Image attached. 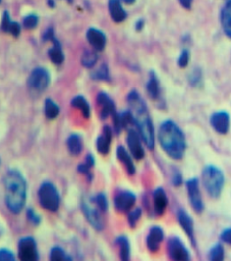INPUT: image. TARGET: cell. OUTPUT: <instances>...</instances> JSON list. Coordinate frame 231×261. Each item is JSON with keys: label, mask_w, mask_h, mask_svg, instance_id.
I'll use <instances>...</instances> for the list:
<instances>
[{"label": "cell", "mask_w": 231, "mask_h": 261, "mask_svg": "<svg viewBox=\"0 0 231 261\" xmlns=\"http://www.w3.org/2000/svg\"><path fill=\"white\" fill-rule=\"evenodd\" d=\"M128 103L131 107L134 125L146 146L152 150L155 147V130L145 101L137 91L133 90L128 95Z\"/></svg>", "instance_id": "1"}, {"label": "cell", "mask_w": 231, "mask_h": 261, "mask_svg": "<svg viewBox=\"0 0 231 261\" xmlns=\"http://www.w3.org/2000/svg\"><path fill=\"white\" fill-rule=\"evenodd\" d=\"M159 143L165 153L172 159L180 160L186 150V140L182 130L171 119L162 122L158 131Z\"/></svg>", "instance_id": "2"}, {"label": "cell", "mask_w": 231, "mask_h": 261, "mask_svg": "<svg viewBox=\"0 0 231 261\" xmlns=\"http://www.w3.org/2000/svg\"><path fill=\"white\" fill-rule=\"evenodd\" d=\"M5 203L14 214L19 213L27 201V182L24 175L16 170L7 172L4 177Z\"/></svg>", "instance_id": "3"}, {"label": "cell", "mask_w": 231, "mask_h": 261, "mask_svg": "<svg viewBox=\"0 0 231 261\" xmlns=\"http://www.w3.org/2000/svg\"><path fill=\"white\" fill-rule=\"evenodd\" d=\"M202 177L208 195L214 199L219 198L225 185V176L223 172L216 166L209 165L203 170Z\"/></svg>", "instance_id": "4"}, {"label": "cell", "mask_w": 231, "mask_h": 261, "mask_svg": "<svg viewBox=\"0 0 231 261\" xmlns=\"http://www.w3.org/2000/svg\"><path fill=\"white\" fill-rule=\"evenodd\" d=\"M39 202L44 209L55 212L58 210L60 205V196L56 187L50 183L45 182L41 185L39 192Z\"/></svg>", "instance_id": "5"}, {"label": "cell", "mask_w": 231, "mask_h": 261, "mask_svg": "<svg viewBox=\"0 0 231 261\" xmlns=\"http://www.w3.org/2000/svg\"><path fill=\"white\" fill-rule=\"evenodd\" d=\"M81 210L85 214L86 218L88 219V222L90 225L97 231H102L104 229V220L101 214V210L99 207L96 205L94 199H87L83 198L81 202Z\"/></svg>", "instance_id": "6"}, {"label": "cell", "mask_w": 231, "mask_h": 261, "mask_svg": "<svg viewBox=\"0 0 231 261\" xmlns=\"http://www.w3.org/2000/svg\"><path fill=\"white\" fill-rule=\"evenodd\" d=\"M50 83V75L44 68H36L28 79V86L31 90L43 92Z\"/></svg>", "instance_id": "7"}, {"label": "cell", "mask_w": 231, "mask_h": 261, "mask_svg": "<svg viewBox=\"0 0 231 261\" xmlns=\"http://www.w3.org/2000/svg\"><path fill=\"white\" fill-rule=\"evenodd\" d=\"M185 186H186L188 199H190V203L193 209L196 212L201 213L204 210V202H203V198H202V194L200 190L199 179L196 177H192L188 180H186Z\"/></svg>", "instance_id": "8"}, {"label": "cell", "mask_w": 231, "mask_h": 261, "mask_svg": "<svg viewBox=\"0 0 231 261\" xmlns=\"http://www.w3.org/2000/svg\"><path fill=\"white\" fill-rule=\"evenodd\" d=\"M18 257L23 261H37L39 259L37 243L32 237H24L18 242Z\"/></svg>", "instance_id": "9"}, {"label": "cell", "mask_w": 231, "mask_h": 261, "mask_svg": "<svg viewBox=\"0 0 231 261\" xmlns=\"http://www.w3.org/2000/svg\"><path fill=\"white\" fill-rule=\"evenodd\" d=\"M168 254L170 258L176 261H188L191 259V254L185 247L182 241L178 237H172L168 241Z\"/></svg>", "instance_id": "10"}, {"label": "cell", "mask_w": 231, "mask_h": 261, "mask_svg": "<svg viewBox=\"0 0 231 261\" xmlns=\"http://www.w3.org/2000/svg\"><path fill=\"white\" fill-rule=\"evenodd\" d=\"M136 195L131 191H121L114 198V207L118 212H129L135 206Z\"/></svg>", "instance_id": "11"}, {"label": "cell", "mask_w": 231, "mask_h": 261, "mask_svg": "<svg viewBox=\"0 0 231 261\" xmlns=\"http://www.w3.org/2000/svg\"><path fill=\"white\" fill-rule=\"evenodd\" d=\"M141 139L142 138H141L139 132L132 130V129L128 131L127 143L129 146V150H130V153L132 154V156L137 160H141L145 156V150L142 146Z\"/></svg>", "instance_id": "12"}, {"label": "cell", "mask_w": 231, "mask_h": 261, "mask_svg": "<svg viewBox=\"0 0 231 261\" xmlns=\"http://www.w3.org/2000/svg\"><path fill=\"white\" fill-rule=\"evenodd\" d=\"M164 237H165V234L161 227L159 226L152 227L146 238L147 248H148V250L152 253L159 251L161 244L164 240Z\"/></svg>", "instance_id": "13"}, {"label": "cell", "mask_w": 231, "mask_h": 261, "mask_svg": "<svg viewBox=\"0 0 231 261\" xmlns=\"http://www.w3.org/2000/svg\"><path fill=\"white\" fill-rule=\"evenodd\" d=\"M210 124L214 131L220 135H225L229 131L230 116L226 111L214 112L210 117Z\"/></svg>", "instance_id": "14"}, {"label": "cell", "mask_w": 231, "mask_h": 261, "mask_svg": "<svg viewBox=\"0 0 231 261\" xmlns=\"http://www.w3.org/2000/svg\"><path fill=\"white\" fill-rule=\"evenodd\" d=\"M177 220L179 226L182 228L183 232L186 234V236L190 238L191 242L196 244V238H195V227H194V220L192 216L188 214L185 210L179 209L177 211Z\"/></svg>", "instance_id": "15"}, {"label": "cell", "mask_w": 231, "mask_h": 261, "mask_svg": "<svg viewBox=\"0 0 231 261\" xmlns=\"http://www.w3.org/2000/svg\"><path fill=\"white\" fill-rule=\"evenodd\" d=\"M97 102L100 106V116L102 119L107 118L109 115L113 114L116 111L114 101L106 93L101 92L100 94H98Z\"/></svg>", "instance_id": "16"}, {"label": "cell", "mask_w": 231, "mask_h": 261, "mask_svg": "<svg viewBox=\"0 0 231 261\" xmlns=\"http://www.w3.org/2000/svg\"><path fill=\"white\" fill-rule=\"evenodd\" d=\"M112 137H113L112 129L109 126H105L103 129V133L98 137L96 142L98 152H100L103 155H106L109 153L112 143Z\"/></svg>", "instance_id": "17"}, {"label": "cell", "mask_w": 231, "mask_h": 261, "mask_svg": "<svg viewBox=\"0 0 231 261\" xmlns=\"http://www.w3.org/2000/svg\"><path fill=\"white\" fill-rule=\"evenodd\" d=\"M87 39L89 43L92 45V47L97 51L104 50L105 46H106L107 39L105 34L95 28H91L87 32Z\"/></svg>", "instance_id": "18"}, {"label": "cell", "mask_w": 231, "mask_h": 261, "mask_svg": "<svg viewBox=\"0 0 231 261\" xmlns=\"http://www.w3.org/2000/svg\"><path fill=\"white\" fill-rule=\"evenodd\" d=\"M153 206L157 215H163L168 206V197L164 189L157 188L153 193Z\"/></svg>", "instance_id": "19"}, {"label": "cell", "mask_w": 231, "mask_h": 261, "mask_svg": "<svg viewBox=\"0 0 231 261\" xmlns=\"http://www.w3.org/2000/svg\"><path fill=\"white\" fill-rule=\"evenodd\" d=\"M146 90L152 100H159L161 98V85L159 78L155 72H150L148 81L146 84Z\"/></svg>", "instance_id": "20"}, {"label": "cell", "mask_w": 231, "mask_h": 261, "mask_svg": "<svg viewBox=\"0 0 231 261\" xmlns=\"http://www.w3.org/2000/svg\"><path fill=\"white\" fill-rule=\"evenodd\" d=\"M116 156L119 162L124 166L128 174L130 175H134L136 174V166L133 162L131 153L123 146H118L116 149Z\"/></svg>", "instance_id": "21"}, {"label": "cell", "mask_w": 231, "mask_h": 261, "mask_svg": "<svg viewBox=\"0 0 231 261\" xmlns=\"http://www.w3.org/2000/svg\"><path fill=\"white\" fill-rule=\"evenodd\" d=\"M108 7L111 18L115 23H121L125 21V18H127L128 15L125 10L122 8L119 0H109Z\"/></svg>", "instance_id": "22"}, {"label": "cell", "mask_w": 231, "mask_h": 261, "mask_svg": "<svg viewBox=\"0 0 231 261\" xmlns=\"http://www.w3.org/2000/svg\"><path fill=\"white\" fill-rule=\"evenodd\" d=\"M220 18L225 35L231 38V0H228L225 5L223 6L221 10Z\"/></svg>", "instance_id": "23"}, {"label": "cell", "mask_w": 231, "mask_h": 261, "mask_svg": "<svg viewBox=\"0 0 231 261\" xmlns=\"http://www.w3.org/2000/svg\"><path fill=\"white\" fill-rule=\"evenodd\" d=\"M51 42L53 43V46L48 51L49 58L51 59V62L54 65H57V66L61 65L65 60V54H64V51H62L61 45L55 37L51 39Z\"/></svg>", "instance_id": "24"}, {"label": "cell", "mask_w": 231, "mask_h": 261, "mask_svg": "<svg viewBox=\"0 0 231 261\" xmlns=\"http://www.w3.org/2000/svg\"><path fill=\"white\" fill-rule=\"evenodd\" d=\"M115 244L118 247L120 259L123 261H129L131 258V245L129 239L125 236H118L115 239Z\"/></svg>", "instance_id": "25"}, {"label": "cell", "mask_w": 231, "mask_h": 261, "mask_svg": "<svg viewBox=\"0 0 231 261\" xmlns=\"http://www.w3.org/2000/svg\"><path fill=\"white\" fill-rule=\"evenodd\" d=\"M72 106L78 109L81 114L85 116L86 118H89L91 116V106L89 102L86 100V98L83 96H76L72 99L71 102Z\"/></svg>", "instance_id": "26"}, {"label": "cell", "mask_w": 231, "mask_h": 261, "mask_svg": "<svg viewBox=\"0 0 231 261\" xmlns=\"http://www.w3.org/2000/svg\"><path fill=\"white\" fill-rule=\"evenodd\" d=\"M67 146L71 154L78 155L82 151V141L79 135L72 134L67 140Z\"/></svg>", "instance_id": "27"}, {"label": "cell", "mask_w": 231, "mask_h": 261, "mask_svg": "<svg viewBox=\"0 0 231 261\" xmlns=\"http://www.w3.org/2000/svg\"><path fill=\"white\" fill-rule=\"evenodd\" d=\"M98 62V54L95 51L87 50L81 56V64L86 68H93Z\"/></svg>", "instance_id": "28"}, {"label": "cell", "mask_w": 231, "mask_h": 261, "mask_svg": "<svg viewBox=\"0 0 231 261\" xmlns=\"http://www.w3.org/2000/svg\"><path fill=\"white\" fill-rule=\"evenodd\" d=\"M208 257L211 261H221L224 259V248L221 244L217 243L209 250Z\"/></svg>", "instance_id": "29"}, {"label": "cell", "mask_w": 231, "mask_h": 261, "mask_svg": "<svg viewBox=\"0 0 231 261\" xmlns=\"http://www.w3.org/2000/svg\"><path fill=\"white\" fill-rule=\"evenodd\" d=\"M59 114V106L52 99H47L45 101V115L49 119H54Z\"/></svg>", "instance_id": "30"}, {"label": "cell", "mask_w": 231, "mask_h": 261, "mask_svg": "<svg viewBox=\"0 0 231 261\" xmlns=\"http://www.w3.org/2000/svg\"><path fill=\"white\" fill-rule=\"evenodd\" d=\"M50 260L62 261V260H72V258L66 253L64 249L56 246V247H53L50 251Z\"/></svg>", "instance_id": "31"}, {"label": "cell", "mask_w": 231, "mask_h": 261, "mask_svg": "<svg viewBox=\"0 0 231 261\" xmlns=\"http://www.w3.org/2000/svg\"><path fill=\"white\" fill-rule=\"evenodd\" d=\"M93 79L99 80V81H108L109 80V70L107 65H102L98 70L92 74Z\"/></svg>", "instance_id": "32"}, {"label": "cell", "mask_w": 231, "mask_h": 261, "mask_svg": "<svg viewBox=\"0 0 231 261\" xmlns=\"http://www.w3.org/2000/svg\"><path fill=\"white\" fill-rule=\"evenodd\" d=\"M188 81L194 87H200L203 84V75L200 69H195L192 71L190 77H188Z\"/></svg>", "instance_id": "33"}, {"label": "cell", "mask_w": 231, "mask_h": 261, "mask_svg": "<svg viewBox=\"0 0 231 261\" xmlns=\"http://www.w3.org/2000/svg\"><path fill=\"white\" fill-rule=\"evenodd\" d=\"M93 199H94L96 205L99 207V209L102 212L107 211V209H108V200H107L106 195L103 194V193H100L96 197H94Z\"/></svg>", "instance_id": "34"}, {"label": "cell", "mask_w": 231, "mask_h": 261, "mask_svg": "<svg viewBox=\"0 0 231 261\" xmlns=\"http://www.w3.org/2000/svg\"><path fill=\"white\" fill-rule=\"evenodd\" d=\"M141 216H142V209L141 208H136V209L129 211L128 222H129V225L131 228H135L137 226Z\"/></svg>", "instance_id": "35"}, {"label": "cell", "mask_w": 231, "mask_h": 261, "mask_svg": "<svg viewBox=\"0 0 231 261\" xmlns=\"http://www.w3.org/2000/svg\"><path fill=\"white\" fill-rule=\"evenodd\" d=\"M39 23V18L36 14H29L24 18V27L28 30L35 29Z\"/></svg>", "instance_id": "36"}, {"label": "cell", "mask_w": 231, "mask_h": 261, "mask_svg": "<svg viewBox=\"0 0 231 261\" xmlns=\"http://www.w3.org/2000/svg\"><path fill=\"white\" fill-rule=\"evenodd\" d=\"M188 63H190V51L186 50V49H183L178 56L177 65L180 68H186Z\"/></svg>", "instance_id": "37"}, {"label": "cell", "mask_w": 231, "mask_h": 261, "mask_svg": "<svg viewBox=\"0 0 231 261\" xmlns=\"http://www.w3.org/2000/svg\"><path fill=\"white\" fill-rule=\"evenodd\" d=\"M78 172L80 174H85L89 180H92L93 178V174H92V167H90L89 165H87L86 163H83V164H80L77 168Z\"/></svg>", "instance_id": "38"}, {"label": "cell", "mask_w": 231, "mask_h": 261, "mask_svg": "<svg viewBox=\"0 0 231 261\" xmlns=\"http://www.w3.org/2000/svg\"><path fill=\"white\" fill-rule=\"evenodd\" d=\"M15 259L12 251L2 248L0 249V261H13Z\"/></svg>", "instance_id": "39"}, {"label": "cell", "mask_w": 231, "mask_h": 261, "mask_svg": "<svg viewBox=\"0 0 231 261\" xmlns=\"http://www.w3.org/2000/svg\"><path fill=\"white\" fill-rule=\"evenodd\" d=\"M11 23H12V21H11V18H10L9 13H8L7 11H4L3 16H2V24H1V28H2V30H3L4 32L8 33Z\"/></svg>", "instance_id": "40"}, {"label": "cell", "mask_w": 231, "mask_h": 261, "mask_svg": "<svg viewBox=\"0 0 231 261\" xmlns=\"http://www.w3.org/2000/svg\"><path fill=\"white\" fill-rule=\"evenodd\" d=\"M27 216H28V219L30 220V223H32L33 225H39L40 222H41L40 216L33 209H28L27 210Z\"/></svg>", "instance_id": "41"}, {"label": "cell", "mask_w": 231, "mask_h": 261, "mask_svg": "<svg viewBox=\"0 0 231 261\" xmlns=\"http://www.w3.org/2000/svg\"><path fill=\"white\" fill-rule=\"evenodd\" d=\"M220 238L222 240V242L228 244V245H231V228H227L225 229L221 235H220Z\"/></svg>", "instance_id": "42"}, {"label": "cell", "mask_w": 231, "mask_h": 261, "mask_svg": "<svg viewBox=\"0 0 231 261\" xmlns=\"http://www.w3.org/2000/svg\"><path fill=\"white\" fill-rule=\"evenodd\" d=\"M20 30H22V29H20L19 24L15 23V22H12L11 25H10V28H9L8 33L11 34V35L14 36V37H18L19 34H20Z\"/></svg>", "instance_id": "43"}, {"label": "cell", "mask_w": 231, "mask_h": 261, "mask_svg": "<svg viewBox=\"0 0 231 261\" xmlns=\"http://www.w3.org/2000/svg\"><path fill=\"white\" fill-rule=\"evenodd\" d=\"M172 184L175 187H179L182 184V175L179 171H175L172 176Z\"/></svg>", "instance_id": "44"}, {"label": "cell", "mask_w": 231, "mask_h": 261, "mask_svg": "<svg viewBox=\"0 0 231 261\" xmlns=\"http://www.w3.org/2000/svg\"><path fill=\"white\" fill-rule=\"evenodd\" d=\"M179 2L185 9H190L192 7L193 0H179Z\"/></svg>", "instance_id": "45"}, {"label": "cell", "mask_w": 231, "mask_h": 261, "mask_svg": "<svg viewBox=\"0 0 231 261\" xmlns=\"http://www.w3.org/2000/svg\"><path fill=\"white\" fill-rule=\"evenodd\" d=\"M143 27H144V21H143V19H139V21L136 24V30L137 31H141L143 29Z\"/></svg>", "instance_id": "46"}, {"label": "cell", "mask_w": 231, "mask_h": 261, "mask_svg": "<svg viewBox=\"0 0 231 261\" xmlns=\"http://www.w3.org/2000/svg\"><path fill=\"white\" fill-rule=\"evenodd\" d=\"M122 1L125 2V3H128V4H132V3H134L136 1V0H122Z\"/></svg>", "instance_id": "47"}, {"label": "cell", "mask_w": 231, "mask_h": 261, "mask_svg": "<svg viewBox=\"0 0 231 261\" xmlns=\"http://www.w3.org/2000/svg\"><path fill=\"white\" fill-rule=\"evenodd\" d=\"M48 6L49 7H54V1H53V0H48Z\"/></svg>", "instance_id": "48"}, {"label": "cell", "mask_w": 231, "mask_h": 261, "mask_svg": "<svg viewBox=\"0 0 231 261\" xmlns=\"http://www.w3.org/2000/svg\"><path fill=\"white\" fill-rule=\"evenodd\" d=\"M67 1H68L69 3H72V2H73V0H67Z\"/></svg>", "instance_id": "49"}, {"label": "cell", "mask_w": 231, "mask_h": 261, "mask_svg": "<svg viewBox=\"0 0 231 261\" xmlns=\"http://www.w3.org/2000/svg\"><path fill=\"white\" fill-rule=\"evenodd\" d=\"M0 2H1V0H0Z\"/></svg>", "instance_id": "50"}]
</instances>
